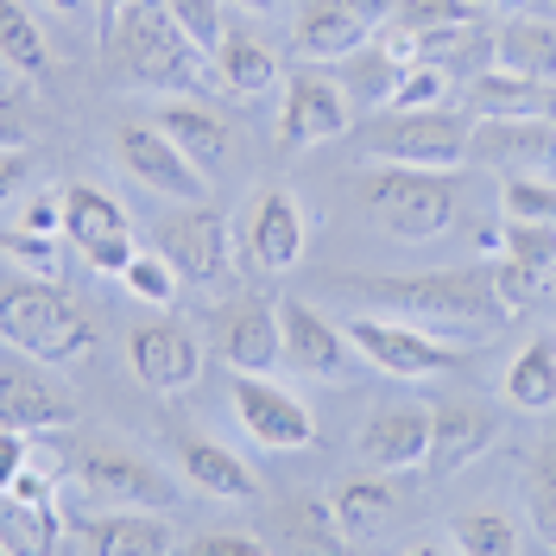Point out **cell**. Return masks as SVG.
<instances>
[{
	"label": "cell",
	"mask_w": 556,
	"mask_h": 556,
	"mask_svg": "<svg viewBox=\"0 0 556 556\" xmlns=\"http://www.w3.org/2000/svg\"><path fill=\"white\" fill-rule=\"evenodd\" d=\"M354 298L367 311L405 316L417 329L462 336V342H493L506 323V298L493 285V266H443V273H412V278H354Z\"/></svg>",
	"instance_id": "1"
},
{
	"label": "cell",
	"mask_w": 556,
	"mask_h": 556,
	"mask_svg": "<svg viewBox=\"0 0 556 556\" xmlns=\"http://www.w3.org/2000/svg\"><path fill=\"white\" fill-rule=\"evenodd\" d=\"M102 58L114 89H172V96H190L215 83L208 76V51H197L184 26L172 20L165 0H134L114 26L102 33Z\"/></svg>",
	"instance_id": "2"
},
{
	"label": "cell",
	"mask_w": 556,
	"mask_h": 556,
	"mask_svg": "<svg viewBox=\"0 0 556 556\" xmlns=\"http://www.w3.org/2000/svg\"><path fill=\"white\" fill-rule=\"evenodd\" d=\"M361 215L386 228L392 241H437L455 222V177L424 165H367L361 172Z\"/></svg>",
	"instance_id": "3"
},
{
	"label": "cell",
	"mask_w": 556,
	"mask_h": 556,
	"mask_svg": "<svg viewBox=\"0 0 556 556\" xmlns=\"http://www.w3.org/2000/svg\"><path fill=\"white\" fill-rule=\"evenodd\" d=\"M0 329H7L13 354H33L45 367H64L76 354H89V342H96L89 316L76 311V298L51 278H33V285L13 278L7 298H0Z\"/></svg>",
	"instance_id": "4"
},
{
	"label": "cell",
	"mask_w": 556,
	"mask_h": 556,
	"mask_svg": "<svg viewBox=\"0 0 556 556\" xmlns=\"http://www.w3.org/2000/svg\"><path fill=\"white\" fill-rule=\"evenodd\" d=\"M468 134H475V121L455 108H386L374 127H361V152L380 165L455 172V165H468Z\"/></svg>",
	"instance_id": "5"
},
{
	"label": "cell",
	"mask_w": 556,
	"mask_h": 556,
	"mask_svg": "<svg viewBox=\"0 0 556 556\" xmlns=\"http://www.w3.org/2000/svg\"><path fill=\"white\" fill-rule=\"evenodd\" d=\"M348 336H354V348H361V361L374 367V374H386V380H437V374H455L468 354L450 342H437V336H424L417 323H405V316H380V311H361L348 316Z\"/></svg>",
	"instance_id": "6"
},
{
	"label": "cell",
	"mask_w": 556,
	"mask_h": 556,
	"mask_svg": "<svg viewBox=\"0 0 556 556\" xmlns=\"http://www.w3.org/2000/svg\"><path fill=\"white\" fill-rule=\"evenodd\" d=\"M114 159H121L146 190H159V197H172V203H203V190H208V172L159 127V121H146V127H114Z\"/></svg>",
	"instance_id": "7"
},
{
	"label": "cell",
	"mask_w": 556,
	"mask_h": 556,
	"mask_svg": "<svg viewBox=\"0 0 556 556\" xmlns=\"http://www.w3.org/2000/svg\"><path fill=\"white\" fill-rule=\"evenodd\" d=\"M468 165L486 172H556V121L551 114H486L468 134Z\"/></svg>",
	"instance_id": "8"
},
{
	"label": "cell",
	"mask_w": 556,
	"mask_h": 556,
	"mask_svg": "<svg viewBox=\"0 0 556 556\" xmlns=\"http://www.w3.org/2000/svg\"><path fill=\"white\" fill-rule=\"evenodd\" d=\"M64 235L76 241V253H83L96 273H127V260L139 253L121 203L102 197V190H89V184L64 190Z\"/></svg>",
	"instance_id": "9"
},
{
	"label": "cell",
	"mask_w": 556,
	"mask_h": 556,
	"mask_svg": "<svg viewBox=\"0 0 556 556\" xmlns=\"http://www.w3.org/2000/svg\"><path fill=\"white\" fill-rule=\"evenodd\" d=\"M208 336H215V354L235 374H266L285 354V316L266 298H241V304H222L208 316Z\"/></svg>",
	"instance_id": "10"
},
{
	"label": "cell",
	"mask_w": 556,
	"mask_h": 556,
	"mask_svg": "<svg viewBox=\"0 0 556 556\" xmlns=\"http://www.w3.org/2000/svg\"><path fill=\"white\" fill-rule=\"evenodd\" d=\"M278 316H285V361H291L304 380H348V374H354L361 348L348 336V323L336 329V323L316 311V304H304V298H291Z\"/></svg>",
	"instance_id": "11"
},
{
	"label": "cell",
	"mask_w": 556,
	"mask_h": 556,
	"mask_svg": "<svg viewBox=\"0 0 556 556\" xmlns=\"http://www.w3.org/2000/svg\"><path fill=\"white\" fill-rule=\"evenodd\" d=\"M159 253L184 273V285H215L228 278V222L203 203H184L159 222Z\"/></svg>",
	"instance_id": "12"
},
{
	"label": "cell",
	"mask_w": 556,
	"mask_h": 556,
	"mask_svg": "<svg viewBox=\"0 0 556 556\" xmlns=\"http://www.w3.org/2000/svg\"><path fill=\"white\" fill-rule=\"evenodd\" d=\"M354 108H348L342 83H323V76H291L285 83V114H278V152H311L323 139H342Z\"/></svg>",
	"instance_id": "13"
},
{
	"label": "cell",
	"mask_w": 556,
	"mask_h": 556,
	"mask_svg": "<svg viewBox=\"0 0 556 556\" xmlns=\"http://www.w3.org/2000/svg\"><path fill=\"white\" fill-rule=\"evenodd\" d=\"M235 412H241V430L260 450H311L316 443L311 412L285 386L260 380V374H235Z\"/></svg>",
	"instance_id": "14"
},
{
	"label": "cell",
	"mask_w": 556,
	"mask_h": 556,
	"mask_svg": "<svg viewBox=\"0 0 556 556\" xmlns=\"http://www.w3.org/2000/svg\"><path fill=\"white\" fill-rule=\"evenodd\" d=\"M311 241V222H304V203L285 190V184H266L253 203H247V253L260 273H291L298 253Z\"/></svg>",
	"instance_id": "15"
},
{
	"label": "cell",
	"mask_w": 556,
	"mask_h": 556,
	"mask_svg": "<svg viewBox=\"0 0 556 556\" xmlns=\"http://www.w3.org/2000/svg\"><path fill=\"white\" fill-rule=\"evenodd\" d=\"M380 33L354 0H311L304 13H298V26H291V51L304 58V64H342L348 51H361L367 38Z\"/></svg>",
	"instance_id": "16"
},
{
	"label": "cell",
	"mask_w": 556,
	"mask_h": 556,
	"mask_svg": "<svg viewBox=\"0 0 556 556\" xmlns=\"http://www.w3.org/2000/svg\"><path fill=\"white\" fill-rule=\"evenodd\" d=\"M127 361H134V374L152 392H177V386H190L203 374V348L197 336L184 329V323H146L127 336Z\"/></svg>",
	"instance_id": "17"
},
{
	"label": "cell",
	"mask_w": 556,
	"mask_h": 556,
	"mask_svg": "<svg viewBox=\"0 0 556 556\" xmlns=\"http://www.w3.org/2000/svg\"><path fill=\"white\" fill-rule=\"evenodd\" d=\"M76 544H83L89 556H172L177 551L172 525L159 519V513H146V506H121V513L83 519Z\"/></svg>",
	"instance_id": "18"
},
{
	"label": "cell",
	"mask_w": 556,
	"mask_h": 556,
	"mask_svg": "<svg viewBox=\"0 0 556 556\" xmlns=\"http://www.w3.org/2000/svg\"><path fill=\"white\" fill-rule=\"evenodd\" d=\"M424 455H430V412L392 405V412L367 417V430H361V462L367 468L405 475V468H424Z\"/></svg>",
	"instance_id": "19"
},
{
	"label": "cell",
	"mask_w": 556,
	"mask_h": 556,
	"mask_svg": "<svg viewBox=\"0 0 556 556\" xmlns=\"http://www.w3.org/2000/svg\"><path fill=\"white\" fill-rule=\"evenodd\" d=\"M399 76H405V58L386 45V38H367L361 51H348L342 58V96L354 114H386L392 108V89H399Z\"/></svg>",
	"instance_id": "20"
},
{
	"label": "cell",
	"mask_w": 556,
	"mask_h": 556,
	"mask_svg": "<svg viewBox=\"0 0 556 556\" xmlns=\"http://www.w3.org/2000/svg\"><path fill=\"white\" fill-rule=\"evenodd\" d=\"M0 417H7V437L20 443V437H33V430H58V424H70L76 405H70L51 380L7 367V386H0Z\"/></svg>",
	"instance_id": "21"
},
{
	"label": "cell",
	"mask_w": 556,
	"mask_h": 556,
	"mask_svg": "<svg viewBox=\"0 0 556 556\" xmlns=\"http://www.w3.org/2000/svg\"><path fill=\"white\" fill-rule=\"evenodd\" d=\"M76 481L89 486V493L121 500V506H165L172 500V481L152 462H127V455H83L76 462Z\"/></svg>",
	"instance_id": "22"
},
{
	"label": "cell",
	"mask_w": 556,
	"mask_h": 556,
	"mask_svg": "<svg viewBox=\"0 0 556 556\" xmlns=\"http://www.w3.org/2000/svg\"><path fill=\"white\" fill-rule=\"evenodd\" d=\"M58 544V513H51V486L33 468H13L7 481V551H51Z\"/></svg>",
	"instance_id": "23"
},
{
	"label": "cell",
	"mask_w": 556,
	"mask_h": 556,
	"mask_svg": "<svg viewBox=\"0 0 556 556\" xmlns=\"http://www.w3.org/2000/svg\"><path fill=\"white\" fill-rule=\"evenodd\" d=\"M493 437H500L493 412L443 405V412H430V455H424V468H430V475H455V468H462L468 455H481Z\"/></svg>",
	"instance_id": "24"
},
{
	"label": "cell",
	"mask_w": 556,
	"mask_h": 556,
	"mask_svg": "<svg viewBox=\"0 0 556 556\" xmlns=\"http://www.w3.org/2000/svg\"><path fill=\"white\" fill-rule=\"evenodd\" d=\"M493 64L538 76V83H556V20H544V13L500 20L493 26Z\"/></svg>",
	"instance_id": "25"
},
{
	"label": "cell",
	"mask_w": 556,
	"mask_h": 556,
	"mask_svg": "<svg viewBox=\"0 0 556 556\" xmlns=\"http://www.w3.org/2000/svg\"><path fill=\"white\" fill-rule=\"evenodd\" d=\"M152 121H159V127H165V134H172L177 146H184V152L203 165V172H215V165L228 159V121H222L215 108L190 102V96H172V102L159 108Z\"/></svg>",
	"instance_id": "26"
},
{
	"label": "cell",
	"mask_w": 556,
	"mask_h": 556,
	"mask_svg": "<svg viewBox=\"0 0 556 556\" xmlns=\"http://www.w3.org/2000/svg\"><path fill=\"white\" fill-rule=\"evenodd\" d=\"M468 108H475V121H486V114H544L551 108V83L519 76L506 64H486L481 76H468Z\"/></svg>",
	"instance_id": "27"
},
{
	"label": "cell",
	"mask_w": 556,
	"mask_h": 556,
	"mask_svg": "<svg viewBox=\"0 0 556 556\" xmlns=\"http://www.w3.org/2000/svg\"><path fill=\"white\" fill-rule=\"evenodd\" d=\"M184 481L215 493V500H253L260 481H253V468H247L235 450H222V443H184Z\"/></svg>",
	"instance_id": "28"
},
{
	"label": "cell",
	"mask_w": 556,
	"mask_h": 556,
	"mask_svg": "<svg viewBox=\"0 0 556 556\" xmlns=\"http://www.w3.org/2000/svg\"><path fill=\"white\" fill-rule=\"evenodd\" d=\"M506 399L519 412H556V336H538L506 367Z\"/></svg>",
	"instance_id": "29"
},
{
	"label": "cell",
	"mask_w": 556,
	"mask_h": 556,
	"mask_svg": "<svg viewBox=\"0 0 556 556\" xmlns=\"http://www.w3.org/2000/svg\"><path fill=\"white\" fill-rule=\"evenodd\" d=\"M462 20H481V7L475 0H399L392 20H386V45L405 58L412 38H430V33H443V26H462Z\"/></svg>",
	"instance_id": "30"
},
{
	"label": "cell",
	"mask_w": 556,
	"mask_h": 556,
	"mask_svg": "<svg viewBox=\"0 0 556 556\" xmlns=\"http://www.w3.org/2000/svg\"><path fill=\"white\" fill-rule=\"evenodd\" d=\"M215 83L228 89V96H266L278 83V64L266 45H253V38H222V51H215Z\"/></svg>",
	"instance_id": "31"
},
{
	"label": "cell",
	"mask_w": 556,
	"mask_h": 556,
	"mask_svg": "<svg viewBox=\"0 0 556 556\" xmlns=\"http://www.w3.org/2000/svg\"><path fill=\"white\" fill-rule=\"evenodd\" d=\"M0 51H7V70H13V76H45V64H51L45 33L33 26V13H26L20 0L0 7Z\"/></svg>",
	"instance_id": "32"
},
{
	"label": "cell",
	"mask_w": 556,
	"mask_h": 556,
	"mask_svg": "<svg viewBox=\"0 0 556 556\" xmlns=\"http://www.w3.org/2000/svg\"><path fill=\"white\" fill-rule=\"evenodd\" d=\"M336 519H342L348 538H374L386 519H392V486L386 481H348L336 493Z\"/></svg>",
	"instance_id": "33"
},
{
	"label": "cell",
	"mask_w": 556,
	"mask_h": 556,
	"mask_svg": "<svg viewBox=\"0 0 556 556\" xmlns=\"http://www.w3.org/2000/svg\"><path fill=\"white\" fill-rule=\"evenodd\" d=\"M450 544L468 556H513L519 551V525L506 513H462V519H450Z\"/></svg>",
	"instance_id": "34"
},
{
	"label": "cell",
	"mask_w": 556,
	"mask_h": 556,
	"mask_svg": "<svg viewBox=\"0 0 556 556\" xmlns=\"http://www.w3.org/2000/svg\"><path fill=\"white\" fill-rule=\"evenodd\" d=\"M506 222H556V172H519L500 184Z\"/></svg>",
	"instance_id": "35"
},
{
	"label": "cell",
	"mask_w": 556,
	"mask_h": 556,
	"mask_svg": "<svg viewBox=\"0 0 556 556\" xmlns=\"http://www.w3.org/2000/svg\"><path fill=\"white\" fill-rule=\"evenodd\" d=\"M121 285L134 291L139 304H152V311H165V304H177V285H184V273H177L172 260L152 247V253H134L127 260V273H121Z\"/></svg>",
	"instance_id": "36"
},
{
	"label": "cell",
	"mask_w": 556,
	"mask_h": 556,
	"mask_svg": "<svg viewBox=\"0 0 556 556\" xmlns=\"http://www.w3.org/2000/svg\"><path fill=\"white\" fill-rule=\"evenodd\" d=\"M500 253L551 273L556 266V222H506V215H500ZM500 253H493V260H500Z\"/></svg>",
	"instance_id": "37"
},
{
	"label": "cell",
	"mask_w": 556,
	"mask_h": 556,
	"mask_svg": "<svg viewBox=\"0 0 556 556\" xmlns=\"http://www.w3.org/2000/svg\"><path fill=\"white\" fill-rule=\"evenodd\" d=\"M493 285H500V298H506V311L525 316L544 304V266H525V260H493Z\"/></svg>",
	"instance_id": "38"
},
{
	"label": "cell",
	"mask_w": 556,
	"mask_h": 556,
	"mask_svg": "<svg viewBox=\"0 0 556 556\" xmlns=\"http://www.w3.org/2000/svg\"><path fill=\"white\" fill-rule=\"evenodd\" d=\"M172 7V20L184 26V38L197 45V51H222V38H228V26H222V0H165Z\"/></svg>",
	"instance_id": "39"
},
{
	"label": "cell",
	"mask_w": 556,
	"mask_h": 556,
	"mask_svg": "<svg viewBox=\"0 0 556 556\" xmlns=\"http://www.w3.org/2000/svg\"><path fill=\"white\" fill-rule=\"evenodd\" d=\"M531 531L544 551H556V450H544L531 468Z\"/></svg>",
	"instance_id": "40"
},
{
	"label": "cell",
	"mask_w": 556,
	"mask_h": 556,
	"mask_svg": "<svg viewBox=\"0 0 556 556\" xmlns=\"http://www.w3.org/2000/svg\"><path fill=\"white\" fill-rule=\"evenodd\" d=\"M450 96V70L443 64H405L399 89H392V108H443Z\"/></svg>",
	"instance_id": "41"
},
{
	"label": "cell",
	"mask_w": 556,
	"mask_h": 556,
	"mask_svg": "<svg viewBox=\"0 0 556 556\" xmlns=\"http://www.w3.org/2000/svg\"><path fill=\"white\" fill-rule=\"evenodd\" d=\"M7 260L13 266H38V278H58V235H38V228H7Z\"/></svg>",
	"instance_id": "42"
},
{
	"label": "cell",
	"mask_w": 556,
	"mask_h": 556,
	"mask_svg": "<svg viewBox=\"0 0 556 556\" xmlns=\"http://www.w3.org/2000/svg\"><path fill=\"white\" fill-rule=\"evenodd\" d=\"M190 551L197 556H260V538H247V531H208Z\"/></svg>",
	"instance_id": "43"
},
{
	"label": "cell",
	"mask_w": 556,
	"mask_h": 556,
	"mask_svg": "<svg viewBox=\"0 0 556 556\" xmlns=\"http://www.w3.org/2000/svg\"><path fill=\"white\" fill-rule=\"evenodd\" d=\"M354 7H361V13H367V20H374V26H386V20H392V7H399V0H354Z\"/></svg>",
	"instance_id": "44"
},
{
	"label": "cell",
	"mask_w": 556,
	"mask_h": 556,
	"mask_svg": "<svg viewBox=\"0 0 556 556\" xmlns=\"http://www.w3.org/2000/svg\"><path fill=\"white\" fill-rule=\"evenodd\" d=\"M127 7H134V0H96V13H102V33L121 20V13H127Z\"/></svg>",
	"instance_id": "45"
},
{
	"label": "cell",
	"mask_w": 556,
	"mask_h": 556,
	"mask_svg": "<svg viewBox=\"0 0 556 556\" xmlns=\"http://www.w3.org/2000/svg\"><path fill=\"white\" fill-rule=\"evenodd\" d=\"M538 311H551V316H556V266L544 273V304H538Z\"/></svg>",
	"instance_id": "46"
},
{
	"label": "cell",
	"mask_w": 556,
	"mask_h": 556,
	"mask_svg": "<svg viewBox=\"0 0 556 556\" xmlns=\"http://www.w3.org/2000/svg\"><path fill=\"white\" fill-rule=\"evenodd\" d=\"M235 7H247V13H278L285 0H235Z\"/></svg>",
	"instance_id": "47"
},
{
	"label": "cell",
	"mask_w": 556,
	"mask_h": 556,
	"mask_svg": "<svg viewBox=\"0 0 556 556\" xmlns=\"http://www.w3.org/2000/svg\"><path fill=\"white\" fill-rule=\"evenodd\" d=\"M51 7H58V13H83V7H89V0H51Z\"/></svg>",
	"instance_id": "48"
},
{
	"label": "cell",
	"mask_w": 556,
	"mask_h": 556,
	"mask_svg": "<svg viewBox=\"0 0 556 556\" xmlns=\"http://www.w3.org/2000/svg\"><path fill=\"white\" fill-rule=\"evenodd\" d=\"M544 114H551V121H556V83H551V108H544Z\"/></svg>",
	"instance_id": "49"
},
{
	"label": "cell",
	"mask_w": 556,
	"mask_h": 556,
	"mask_svg": "<svg viewBox=\"0 0 556 556\" xmlns=\"http://www.w3.org/2000/svg\"><path fill=\"white\" fill-rule=\"evenodd\" d=\"M475 7H481V13H486V7H506V0H475Z\"/></svg>",
	"instance_id": "50"
}]
</instances>
